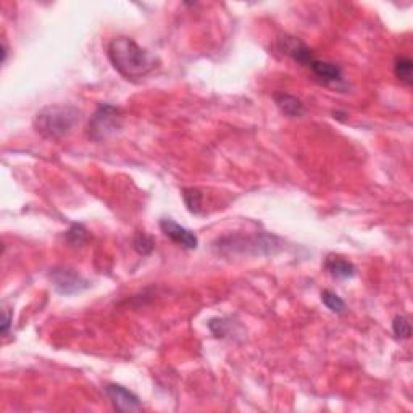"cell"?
<instances>
[{
  "mask_svg": "<svg viewBox=\"0 0 413 413\" xmlns=\"http://www.w3.org/2000/svg\"><path fill=\"white\" fill-rule=\"evenodd\" d=\"M112 65L126 79H140L155 68V60L131 37H115L107 47Z\"/></svg>",
  "mask_w": 413,
  "mask_h": 413,
  "instance_id": "6da1fadb",
  "label": "cell"
},
{
  "mask_svg": "<svg viewBox=\"0 0 413 413\" xmlns=\"http://www.w3.org/2000/svg\"><path fill=\"white\" fill-rule=\"evenodd\" d=\"M283 241L273 234H228L213 242V251L223 257L275 255Z\"/></svg>",
  "mask_w": 413,
  "mask_h": 413,
  "instance_id": "7a4b0ae2",
  "label": "cell"
},
{
  "mask_svg": "<svg viewBox=\"0 0 413 413\" xmlns=\"http://www.w3.org/2000/svg\"><path fill=\"white\" fill-rule=\"evenodd\" d=\"M81 121V110L74 105L55 103L37 112L34 128L42 138L59 140L72 134Z\"/></svg>",
  "mask_w": 413,
  "mask_h": 413,
  "instance_id": "3957f363",
  "label": "cell"
},
{
  "mask_svg": "<svg viewBox=\"0 0 413 413\" xmlns=\"http://www.w3.org/2000/svg\"><path fill=\"white\" fill-rule=\"evenodd\" d=\"M121 128V112L109 103H102L89 120V138L105 140Z\"/></svg>",
  "mask_w": 413,
  "mask_h": 413,
  "instance_id": "277c9868",
  "label": "cell"
},
{
  "mask_svg": "<svg viewBox=\"0 0 413 413\" xmlns=\"http://www.w3.org/2000/svg\"><path fill=\"white\" fill-rule=\"evenodd\" d=\"M49 278L55 290L63 295H73L91 288V281L79 275L76 270L67 268V266L52 268Z\"/></svg>",
  "mask_w": 413,
  "mask_h": 413,
  "instance_id": "5b68a950",
  "label": "cell"
},
{
  "mask_svg": "<svg viewBox=\"0 0 413 413\" xmlns=\"http://www.w3.org/2000/svg\"><path fill=\"white\" fill-rule=\"evenodd\" d=\"M105 392L107 396H109L115 410L125 412V413L142 410L140 399L136 396L133 391L121 386V384H109V386L105 388Z\"/></svg>",
  "mask_w": 413,
  "mask_h": 413,
  "instance_id": "8992f818",
  "label": "cell"
},
{
  "mask_svg": "<svg viewBox=\"0 0 413 413\" xmlns=\"http://www.w3.org/2000/svg\"><path fill=\"white\" fill-rule=\"evenodd\" d=\"M160 229L167 237H170L173 242L187 251H194L199 246V237L195 236L194 231L187 229L181 224H178L175 220L171 218H162L160 220Z\"/></svg>",
  "mask_w": 413,
  "mask_h": 413,
  "instance_id": "52a82bcc",
  "label": "cell"
},
{
  "mask_svg": "<svg viewBox=\"0 0 413 413\" xmlns=\"http://www.w3.org/2000/svg\"><path fill=\"white\" fill-rule=\"evenodd\" d=\"M279 49L283 54H286L288 57L293 59L294 62L304 65V67H308V63L315 59L313 50L310 49L305 42L297 39V37H290V36L281 37Z\"/></svg>",
  "mask_w": 413,
  "mask_h": 413,
  "instance_id": "ba28073f",
  "label": "cell"
},
{
  "mask_svg": "<svg viewBox=\"0 0 413 413\" xmlns=\"http://www.w3.org/2000/svg\"><path fill=\"white\" fill-rule=\"evenodd\" d=\"M308 68L312 70V73L325 84H337V83H342V79H344V73H342V68L339 65L326 62V60L313 59L312 62L308 63Z\"/></svg>",
  "mask_w": 413,
  "mask_h": 413,
  "instance_id": "9c48e42d",
  "label": "cell"
},
{
  "mask_svg": "<svg viewBox=\"0 0 413 413\" xmlns=\"http://www.w3.org/2000/svg\"><path fill=\"white\" fill-rule=\"evenodd\" d=\"M325 270L332 276V278H337V279H350L357 275V268L352 262L346 260L344 257L332 255V253L326 257Z\"/></svg>",
  "mask_w": 413,
  "mask_h": 413,
  "instance_id": "30bf717a",
  "label": "cell"
},
{
  "mask_svg": "<svg viewBox=\"0 0 413 413\" xmlns=\"http://www.w3.org/2000/svg\"><path fill=\"white\" fill-rule=\"evenodd\" d=\"M275 102L276 105H278V109L283 112L286 116H289V118H299V116H302L305 112L302 100L295 96H290V94H286V92L275 94Z\"/></svg>",
  "mask_w": 413,
  "mask_h": 413,
  "instance_id": "8fae6325",
  "label": "cell"
},
{
  "mask_svg": "<svg viewBox=\"0 0 413 413\" xmlns=\"http://www.w3.org/2000/svg\"><path fill=\"white\" fill-rule=\"evenodd\" d=\"M394 76L403 86L410 87L413 84V62L407 55H397L394 60Z\"/></svg>",
  "mask_w": 413,
  "mask_h": 413,
  "instance_id": "7c38bea8",
  "label": "cell"
},
{
  "mask_svg": "<svg viewBox=\"0 0 413 413\" xmlns=\"http://www.w3.org/2000/svg\"><path fill=\"white\" fill-rule=\"evenodd\" d=\"M182 199H184V204L191 213L199 215L202 212V200H204V195H202L199 189H195V187H184V189H182Z\"/></svg>",
  "mask_w": 413,
  "mask_h": 413,
  "instance_id": "4fadbf2b",
  "label": "cell"
},
{
  "mask_svg": "<svg viewBox=\"0 0 413 413\" xmlns=\"http://www.w3.org/2000/svg\"><path fill=\"white\" fill-rule=\"evenodd\" d=\"M133 247L139 255H150L155 248V241L152 236H149L147 233L139 231L134 234L133 237Z\"/></svg>",
  "mask_w": 413,
  "mask_h": 413,
  "instance_id": "5bb4252c",
  "label": "cell"
},
{
  "mask_svg": "<svg viewBox=\"0 0 413 413\" xmlns=\"http://www.w3.org/2000/svg\"><path fill=\"white\" fill-rule=\"evenodd\" d=\"M67 241L74 247H81L89 241V231L83 224L73 223L67 231Z\"/></svg>",
  "mask_w": 413,
  "mask_h": 413,
  "instance_id": "9a60e30c",
  "label": "cell"
},
{
  "mask_svg": "<svg viewBox=\"0 0 413 413\" xmlns=\"http://www.w3.org/2000/svg\"><path fill=\"white\" fill-rule=\"evenodd\" d=\"M321 302L331 310L332 313H344L346 312V302L339 297L336 293H332L331 289H325L321 293Z\"/></svg>",
  "mask_w": 413,
  "mask_h": 413,
  "instance_id": "2e32d148",
  "label": "cell"
},
{
  "mask_svg": "<svg viewBox=\"0 0 413 413\" xmlns=\"http://www.w3.org/2000/svg\"><path fill=\"white\" fill-rule=\"evenodd\" d=\"M392 331L399 339H410L412 336V325L408 321L407 317L403 315H397L392 320Z\"/></svg>",
  "mask_w": 413,
  "mask_h": 413,
  "instance_id": "e0dca14e",
  "label": "cell"
},
{
  "mask_svg": "<svg viewBox=\"0 0 413 413\" xmlns=\"http://www.w3.org/2000/svg\"><path fill=\"white\" fill-rule=\"evenodd\" d=\"M12 320H13V312L8 308L2 310V336H8V331H10L12 326Z\"/></svg>",
  "mask_w": 413,
  "mask_h": 413,
  "instance_id": "ac0fdd59",
  "label": "cell"
},
{
  "mask_svg": "<svg viewBox=\"0 0 413 413\" xmlns=\"http://www.w3.org/2000/svg\"><path fill=\"white\" fill-rule=\"evenodd\" d=\"M7 55H8V47L6 44V41L2 42V63L7 62Z\"/></svg>",
  "mask_w": 413,
  "mask_h": 413,
  "instance_id": "d6986e66",
  "label": "cell"
}]
</instances>
